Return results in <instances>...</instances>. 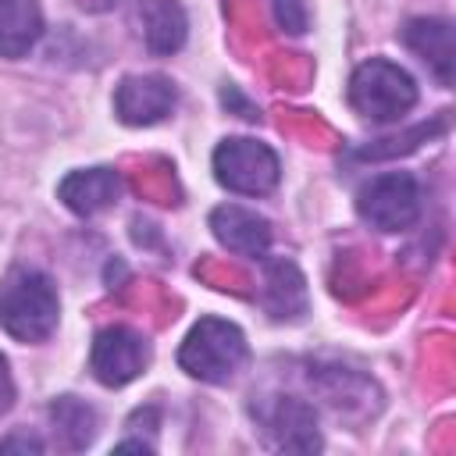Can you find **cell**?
Here are the masks:
<instances>
[{"label":"cell","instance_id":"cell-1","mask_svg":"<svg viewBox=\"0 0 456 456\" xmlns=\"http://www.w3.org/2000/svg\"><path fill=\"white\" fill-rule=\"evenodd\" d=\"M0 328L21 342H39L57 328V289L39 271H11L0 285Z\"/></svg>","mask_w":456,"mask_h":456},{"label":"cell","instance_id":"cell-2","mask_svg":"<svg viewBox=\"0 0 456 456\" xmlns=\"http://www.w3.org/2000/svg\"><path fill=\"white\" fill-rule=\"evenodd\" d=\"M349 103L367 121H399L417 103V86L399 64L370 57L349 78Z\"/></svg>","mask_w":456,"mask_h":456},{"label":"cell","instance_id":"cell-3","mask_svg":"<svg viewBox=\"0 0 456 456\" xmlns=\"http://www.w3.org/2000/svg\"><path fill=\"white\" fill-rule=\"evenodd\" d=\"M242 360H246V338L232 321L221 317H203L200 324H192V331L178 349L182 370L210 385L228 381L242 367Z\"/></svg>","mask_w":456,"mask_h":456},{"label":"cell","instance_id":"cell-4","mask_svg":"<svg viewBox=\"0 0 456 456\" xmlns=\"http://www.w3.org/2000/svg\"><path fill=\"white\" fill-rule=\"evenodd\" d=\"M356 210L378 232H403L420 217V185L406 171L378 175L356 192Z\"/></svg>","mask_w":456,"mask_h":456},{"label":"cell","instance_id":"cell-5","mask_svg":"<svg viewBox=\"0 0 456 456\" xmlns=\"http://www.w3.org/2000/svg\"><path fill=\"white\" fill-rule=\"evenodd\" d=\"M214 175L232 192L264 196L278 185V157L256 139H224L214 150Z\"/></svg>","mask_w":456,"mask_h":456},{"label":"cell","instance_id":"cell-6","mask_svg":"<svg viewBox=\"0 0 456 456\" xmlns=\"http://www.w3.org/2000/svg\"><path fill=\"white\" fill-rule=\"evenodd\" d=\"M150 360V346L139 331L132 328H103L93 342V356H89V367L96 374V381L110 385V388H121L128 385L132 378L142 374Z\"/></svg>","mask_w":456,"mask_h":456},{"label":"cell","instance_id":"cell-7","mask_svg":"<svg viewBox=\"0 0 456 456\" xmlns=\"http://www.w3.org/2000/svg\"><path fill=\"white\" fill-rule=\"evenodd\" d=\"M175 107V86L164 75H128L114 93V110L125 125H153Z\"/></svg>","mask_w":456,"mask_h":456},{"label":"cell","instance_id":"cell-8","mask_svg":"<svg viewBox=\"0 0 456 456\" xmlns=\"http://www.w3.org/2000/svg\"><path fill=\"white\" fill-rule=\"evenodd\" d=\"M210 228L217 235V242L239 256H264L271 246V224L267 217H260L256 210L224 203L210 214Z\"/></svg>","mask_w":456,"mask_h":456},{"label":"cell","instance_id":"cell-9","mask_svg":"<svg viewBox=\"0 0 456 456\" xmlns=\"http://www.w3.org/2000/svg\"><path fill=\"white\" fill-rule=\"evenodd\" d=\"M403 39L445 86L452 82V75H456V36H452V25L445 18H413L403 28Z\"/></svg>","mask_w":456,"mask_h":456},{"label":"cell","instance_id":"cell-10","mask_svg":"<svg viewBox=\"0 0 456 456\" xmlns=\"http://www.w3.org/2000/svg\"><path fill=\"white\" fill-rule=\"evenodd\" d=\"M118 189H121V182L110 167H89V171H71L61 182L57 196L64 200L68 210H75L82 217H93V214H100L103 207H110L118 200Z\"/></svg>","mask_w":456,"mask_h":456},{"label":"cell","instance_id":"cell-11","mask_svg":"<svg viewBox=\"0 0 456 456\" xmlns=\"http://www.w3.org/2000/svg\"><path fill=\"white\" fill-rule=\"evenodd\" d=\"M43 36L39 0H0V57H25Z\"/></svg>","mask_w":456,"mask_h":456},{"label":"cell","instance_id":"cell-12","mask_svg":"<svg viewBox=\"0 0 456 456\" xmlns=\"http://www.w3.org/2000/svg\"><path fill=\"white\" fill-rule=\"evenodd\" d=\"M267 428L274 431L278 445L281 449H299V452H310L321 445L317 438V417L306 403L292 399V395H281L274 399V410L267 413Z\"/></svg>","mask_w":456,"mask_h":456},{"label":"cell","instance_id":"cell-13","mask_svg":"<svg viewBox=\"0 0 456 456\" xmlns=\"http://www.w3.org/2000/svg\"><path fill=\"white\" fill-rule=\"evenodd\" d=\"M139 21L153 53H175L185 43V11L175 0H139Z\"/></svg>","mask_w":456,"mask_h":456},{"label":"cell","instance_id":"cell-14","mask_svg":"<svg viewBox=\"0 0 456 456\" xmlns=\"http://www.w3.org/2000/svg\"><path fill=\"white\" fill-rule=\"evenodd\" d=\"M50 420H53V431L61 435V442H64L68 449H86V445L96 438V410L86 406V403L75 399V395L53 399Z\"/></svg>","mask_w":456,"mask_h":456},{"label":"cell","instance_id":"cell-15","mask_svg":"<svg viewBox=\"0 0 456 456\" xmlns=\"http://www.w3.org/2000/svg\"><path fill=\"white\" fill-rule=\"evenodd\" d=\"M289 292L306 296V292H303V278H299V271H296L292 264L278 260V264L267 267V310H271L274 317H292L289 299H285Z\"/></svg>","mask_w":456,"mask_h":456},{"label":"cell","instance_id":"cell-16","mask_svg":"<svg viewBox=\"0 0 456 456\" xmlns=\"http://www.w3.org/2000/svg\"><path fill=\"white\" fill-rule=\"evenodd\" d=\"M274 4V21L285 32H303L306 28V7L303 0H271Z\"/></svg>","mask_w":456,"mask_h":456},{"label":"cell","instance_id":"cell-17","mask_svg":"<svg viewBox=\"0 0 456 456\" xmlns=\"http://www.w3.org/2000/svg\"><path fill=\"white\" fill-rule=\"evenodd\" d=\"M14 406V381L7 370V356H0V413H7Z\"/></svg>","mask_w":456,"mask_h":456},{"label":"cell","instance_id":"cell-18","mask_svg":"<svg viewBox=\"0 0 456 456\" xmlns=\"http://www.w3.org/2000/svg\"><path fill=\"white\" fill-rule=\"evenodd\" d=\"M11 449H21V452H39L43 445H39L36 438H7V442H0V452H11Z\"/></svg>","mask_w":456,"mask_h":456}]
</instances>
